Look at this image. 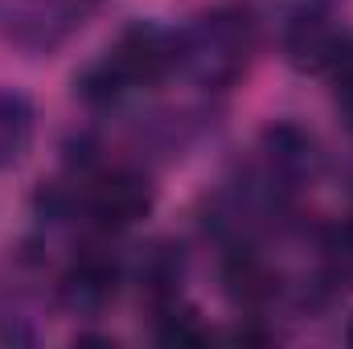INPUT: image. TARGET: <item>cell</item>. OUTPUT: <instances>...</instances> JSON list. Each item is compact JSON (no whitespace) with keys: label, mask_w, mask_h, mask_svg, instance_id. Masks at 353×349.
Masks as SVG:
<instances>
[{"label":"cell","mask_w":353,"mask_h":349,"mask_svg":"<svg viewBox=\"0 0 353 349\" xmlns=\"http://www.w3.org/2000/svg\"><path fill=\"white\" fill-rule=\"evenodd\" d=\"M255 54V25L239 8H214L176 33V70L205 90L234 87Z\"/></svg>","instance_id":"6da1fadb"},{"label":"cell","mask_w":353,"mask_h":349,"mask_svg":"<svg viewBox=\"0 0 353 349\" xmlns=\"http://www.w3.org/2000/svg\"><path fill=\"white\" fill-rule=\"evenodd\" d=\"M99 62L107 66V74L115 79V87L123 94L152 87L176 70V33H169L165 25H152V21H136L115 37V46Z\"/></svg>","instance_id":"7a4b0ae2"},{"label":"cell","mask_w":353,"mask_h":349,"mask_svg":"<svg viewBox=\"0 0 353 349\" xmlns=\"http://www.w3.org/2000/svg\"><path fill=\"white\" fill-rule=\"evenodd\" d=\"M83 210L90 222H99L103 230H128L140 218H148L152 210V185L132 169H111L87 181L83 193Z\"/></svg>","instance_id":"3957f363"},{"label":"cell","mask_w":353,"mask_h":349,"mask_svg":"<svg viewBox=\"0 0 353 349\" xmlns=\"http://www.w3.org/2000/svg\"><path fill=\"white\" fill-rule=\"evenodd\" d=\"M263 161H267V181H275L279 189H292V185H300V181H308L316 173L321 148L304 128L271 123L263 132Z\"/></svg>","instance_id":"277c9868"},{"label":"cell","mask_w":353,"mask_h":349,"mask_svg":"<svg viewBox=\"0 0 353 349\" xmlns=\"http://www.w3.org/2000/svg\"><path fill=\"white\" fill-rule=\"evenodd\" d=\"M115 288H119V271L107 255H79L58 283V300L74 317H94L115 300Z\"/></svg>","instance_id":"5b68a950"},{"label":"cell","mask_w":353,"mask_h":349,"mask_svg":"<svg viewBox=\"0 0 353 349\" xmlns=\"http://www.w3.org/2000/svg\"><path fill=\"white\" fill-rule=\"evenodd\" d=\"M33 144V103L21 90H0V169L25 161Z\"/></svg>","instance_id":"8992f818"},{"label":"cell","mask_w":353,"mask_h":349,"mask_svg":"<svg viewBox=\"0 0 353 349\" xmlns=\"http://www.w3.org/2000/svg\"><path fill=\"white\" fill-rule=\"evenodd\" d=\"M222 279H226V292L239 300V304H263L267 296L275 292V279H271V271L263 267V259L255 255V251H247V247H234L230 251V259L222 267Z\"/></svg>","instance_id":"52a82bcc"},{"label":"cell","mask_w":353,"mask_h":349,"mask_svg":"<svg viewBox=\"0 0 353 349\" xmlns=\"http://www.w3.org/2000/svg\"><path fill=\"white\" fill-rule=\"evenodd\" d=\"M157 341H165V346H201V341H210V333L201 329V321H197V312H189V308H181L176 300L169 304H157Z\"/></svg>","instance_id":"ba28073f"},{"label":"cell","mask_w":353,"mask_h":349,"mask_svg":"<svg viewBox=\"0 0 353 349\" xmlns=\"http://www.w3.org/2000/svg\"><path fill=\"white\" fill-rule=\"evenodd\" d=\"M350 341H353V325H350Z\"/></svg>","instance_id":"9c48e42d"}]
</instances>
